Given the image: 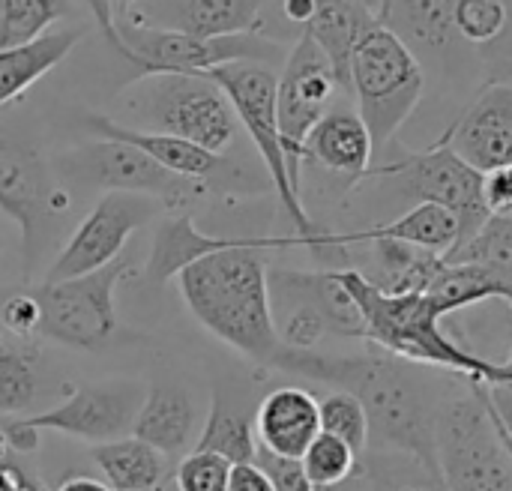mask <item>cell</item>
Instances as JSON below:
<instances>
[{
    "instance_id": "cell-1",
    "label": "cell",
    "mask_w": 512,
    "mask_h": 491,
    "mask_svg": "<svg viewBox=\"0 0 512 491\" xmlns=\"http://www.w3.org/2000/svg\"><path fill=\"white\" fill-rule=\"evenodd\" d=\"M273 369L351 393L369 417L372 453L408 456L438 477L435 429L447 396L432 369L405 363L384 351L321 354L294 348H282Z\"/></svg>"
},
{
    "instance_id": "cell-2",
    "label": "cell",
    "mask_w": 512,
    "mask_h": 491,
    "mask_svg": "<svg viewBox=\"0 0 512 491\" xmlns=\"http://www.w3.org/2000/svg\"><path fill=\"white\" fill-rule=\"evenodd\" d=\"M294 246H303L297 234L258 237L249 246L204 255L177 273V285L192 318L261 369H273L285 348L273 324L267 282L270 267L264 252Z\"/></svg>"
},
{
    "instance_id": "cell-3",
    "label": "cell",
    "mask_w": 512,
    "mask_h": 491,
    "mask_svg": "<svg viewBox=\"0 0 512 491\" xmlns=\"http://www.w3.org/2000/svg\"><path fill=\"white\" fill-rule=\"evenodd\" d=\"M360 309L363 342L414 366L441 369L477 384H512L504 363H492L459 345L441 327V312L426 294H384L357 270H336Z\"/></svg>"
},
{
    "instance_id": "cell-4",
    "label": "cell",
    "mask_w": 512,
    "mask_h": 491,
    "mask_svg": "<svg viewBox=\"0 0 512 491\" xmlns=\"http://www.w3.org/2000/svg\"><path fill=\"white\" fill-rule=\"evenodd\" d=\"M102 36L108 45L141 69V75H207L225 63H285L288 51L276 39H264L261 33L225 36V39H192L171 30L141 27L126 18H117L108 0H87Z\"/></svg>"
},
{
    "instance_id": "cell-5",
    "label": "cell",
    "mask_w": 512,
    "mask_h": 491,
    "mask_svg": "<svg viewBox=\"0 0 512 491\" xmlns=\"http://www.w3.org/2000/svg\"><path fill=\"white\" fill-rule=\"evenodd\" d=\"M426 72L411 48L384 24H372L351 57V96L363 117L375 156L384 153L426 96Z\"/></svg>"
},
{
    "instance_id": "cell-6",
    "label": "cell",
    "mask_w": 512,
    "mask_h": 491,
    "mask_svg": "<svg viewBox=\"0 0 512 491\" xmlns=\"http://www.w3.org/2000/svg\"><path fill=\"white\" fill-rule=\"evenodd\" d=\"M135 273V264L129 258H117L114 264L66 279V282H42L33 291L39 300V339L75 348V351H108L117 345H132L141 339V333H132L114 306L117 285Z\"/></svg>"
},
{
    "instance_id": "cell-7",
    "label": "cell",
    "mask_w": 512,
    "mask_h": 491,
    "mask_svg": "<svg viewBox=\"0 0 512 491\" xmlns=\"http://www.w3.org/2000/svg\"><path fill=\"white\" fill-rule=\"evenodd\" d=\"M126 108L138 120L135 129L174 135L222 156L240 132L228 96L207 75H141Z\"/></svg>"
},
{
    "instance_id": "cell-8",
    "label": "cell",
    "mask_w": 512,
    "mask_h": 491,
    "mask_svg": "<svg viewBox=\"0 0 512 491\" xmlns=\"http://www.w3.org/2000/svg\"><path fill=\"white\" fill-rule=\"evenodd\" d=\"M435 447L447 491H512V456L477 381H465V393L447 396Z\"/></svg>"
},
{
    "instance_id": "cell-9",
    "label": "cell",
    "mask_w": 512,
    "mask_h": 491,
    "mask_svg": "<svg viewBox=\"0 0 512 491\" xmlns=\"http://www.w3.org/2000/svg\"><path fill=\"white\" fill-rule=\"evenodd\" d=\"M399 147V144H396ZM363 183H378L390 198L414 204H438L450 210L459 222L456 249L471 240L489 219L483 201V174L465 165L441 138L426 150L399 147V156L381 165H372Z\"/></svg>"
},
{
    "instance_id": "cell-10",
    "label": "cell",
    "mask_w": 512,
    "mask_h": 491,
    "mask_svg": "<svg viewBox=\"0 0 512 491\" xmlns=\"http://www.w3.org/2000/svg\"><path fill=\"white\" fill-rule=\"evenodd\" d=\"M207 78L228 96L240 126L246 129V135L252 138V144L264 162V174L270 177V186H273L279 204L285 207V213L294 225V234L303 240V249H309L312 237L318 234V225L312 222V216L288 174V159L282 150L279 117H276L279 75L273 72V66L240 60V63H225V66L210 69Z\"/></svg>"
},
{
    "instance_id": "cell-11",
    "label": "cell",
    "mask_w": 512,
    "mask_h": 491,
    "mask_svg": "<svg viewBox=\"0 0 512 491\" xmlns=\"http://www.w3.org/2000/svg\"><path fill=\"white\" fill-rule=\"evenodd\" d=\"M69 201L30 138L0 135V213L21 231L24 279L33 276L42 249L51 243V222L69 210Z\"/></svg>"
},
{
    "instance_id": "cell-12",
    "label": "cell",
    "mask_w": 512,
    "mask_h": 491,
    "mask_svg": "<svg viewBox=\"0 0 512 491\" xmlns=\"http://www.w3.org/2000/svg\"><path fill=\"white\" fill-rule=\"evenodd\" d=\"M459 0H387L381 21L420 60L426 81L450 93H477L483 66L456 30Z\"/></svg>"
},
{
    "instance_id": "cell-13",
    "label": "cell",
    "mask_w": 512,
    "mask_h": 491,
    "mask_svg": "<svg viewBox=\"0 0 512 491\" xmlns=\"http://www.w3.org/2000/svg\"><path fill=\"white\" fill-rule=\"evenodd\" d=\"M339 81L333 75L330 60L315 45V39L300 30V39L288 51L279 81H276V117H279V135L282 150L288 159V174L303 198V147L309 132L318 126V120L333 108V99L339 96ZM345 96V93H342Z\"/></svg>"
},
{
    "instance_id": "cell-14",
    "label": "cell",
    "mask_w": 512,
    "mask_h": 491,
    "mask_svg": "<svg viewBox=\"0 0 512 491\" xmlns=\"http://www.w3.org/2000/svg\"><path fill=\"white\" fill-rule=\"evenodd\" d=\"M165 210L162 201L135 192H105L78 222L42 282H66L96 273L120 258L129 237Z\"/></svg>"
},
{
    "instance_id": "cell-15",
    "label": "cell",
    "mask_w": 512,
    "mask_h": 491,
    "mask_svg": "<svg viewBox=\"0 0 512 491\" xmlns=\"http://www.w3.org/2000/svg\"><path fill=\"white\" fill-rule=\"evenodd\" d=\"M69 171L87 183L99 186L105 192H135L147 195L165 204V210H186L198 198L207 195L201 183H192L186 177L171 174L156 159H150L144 150L126 144V141H96L87 147H78L66 156Z\"/></svg>"
},
{
    "instance_id": "cell-16",
    "label": "cell",
    "mask_w": 512,
    "mask_h": 491,
    "mask_svg": "<svg viewBox=\"0 0 512 491\" xmlns=\"http://www.w3.org/2000/svg\"><path fill=\"white\" fill-rule=\"evenodd\" d=\"M87 129L96 138L105 141H126L138 150H144L150 159H156L162 168H168L177 177H186L192 183H201L207 192H234V195H255L264 192L270 186V180H261L255 171L243 168L240 162L222 156V153H210L192 141L174 138V135H159V132H144L135 126H126L120 120L93 114L87 117ZM273 189V186H270Z\"/></svg>"
},
{
    "instance_id": "cell-17",
    "label": "cell",
    "mask_w": 512,
    "mask_h": 491,
    "mask_svg": "<svg viewBox=\"0 0 512 491\" xmlns=\"http://www.w3.org/2000/svg\"><path fill=\"white\" fill-rule=\"evenodd\" d=\"M144 396H147L144 387L132 384V381L78 387L57 408L30 414L21 420L36 432L48 429V432L90 441V444H108V441L132 435V426L144 405Z\"/></svg>"
},
{
    "instance_id": "cell-18",
    "label": "cell",
    "mask_w": 512,
    "mask_h": 491,
    "mask_svg": "<svg viewBox=\"0 0 512 491\" xmlns=\"http://www.w3.org/2000/svg\"><path fill=\"white\" fill-rule=\"evenodd\" d=\"M441 141L480 174L512 165V81L483 84Z\"/></svg>"
},
{
    "instance_id": "cell-19",
    "label": "cell",
    "mask_w": 512,
    "mask_h": 491,
    "mask_svg": "<svg viewBox=\"0 0 512 491\" xmlns=\"http://www.w3.org/2000/svg\"><path fill=\"white\" fill-rule=\"evenodd\" d=\"M264 6L267 0H138L117 18L192 39H225L258 33Z\"/></svg>"
},
{
    "instance_id": "cell-20",
    "label": "cell",
    "mask_w": 512,
    "mask_h": 491,
    "mask_svg": "<svg viewBox=\"0 0 512 491\" xmlns=\"http://www.w3.org/2000/svg\"><path fill=\"white\" fill-rule=\"evenodd\" d=\"M312 162L342 180V192H354L375 165L372 135L357 108H330L309 132L303 147V165Z\"/></svg>"
},
{
    "instance_id": "cell-21",
    "label": "cell",
    "mask_w": 512,
    "mask_h": 491,
    "mask_svg": "<svg viewBox=\"0 0 512 491\" xmlns=\"http://www.w3.org/2000/svg\"><path fill=\"white\" fill-rule=\"evenodd\" d=\"M321 435L318 396L306 387H276L255 408L258 447L279 459H303L309 444Z\"/></svg>"
},
{
    "instance_id": "cell-22",
    "label": "cell",
    "mask_w": 512,
    "mask_h": 491,
    "mask_svg": "<svg viewBox=\"0 0 512 491\" xmlns=\"http://www.w3.org/2000/svg\"><path fill=\"white\" fill-rule=\"evenodd\" d=\"M195 432H198V405L192 393L171 381L153 384L135 417L132 435L171 459L195 444Z\"/></svg>"
},
{
    "instance_id": "cell-23",
    "label": "cell",
    "mask_w": 512,
    "mask_h": 491,
    "mask_svg": "<svg viewBox=\"0 0 512 491\" xmlns=\"http://www.w3.org/2000/svg\"><path fill=\"white\" fill-rule=\"evenodd\" d=\"M258 237H213L195 228L189 213H177L159 222L156 234H153V246H150V258L141 270L144 282L153 288L168 285L171 279H177V273L195 261H201L204 255L222 252V249H237V246H249Z\"/></svg>"
},
{
    "instance_id": "cell-24",
    "label": "cell",
    "mask_w": 512,
    "mask_h": 491,
    "mask_svg": "<svg viewBox=\"0 0 512 491\" xmlns=\"http://www.w3.org/2000/svg\"><path fill=\"white\" fill-rule=\"evenodd\" d=\"M378 12L366 0H315V15L303 27L333 66L339 90L351 93V57L360 36L378 24Z\"/></svg>"
},
{
    "instance_id": "cell-25",
    "label": "cell",
    "mask_w": 512,
    "mask_h": 491,
    "mask_svg": "<svg viewBox=\"0 0 512 491\" xmlns=\"http://www.w3.org/2000/svg\"><path fill=\"white\" fill-rule=\"evenodd\" d=\"M81 36V27H63L18 48H0V108L48 75L81 42Z\"/></svg>"
},
{
    "instance_id": "cell-26",
    "label": "cell",
    "mask_w": 512,
    "mask_h": 491,
    "mask_svg": "<svg viewBox=\"0 0 512 491\" xmlns=\"http://www.w3.org/2000/svg\"><path fill=\"white\" fill-rule=\"evenodd\" d=\"M195 450L216 453L231 465L255 462L258 438H255V408L237 402L225 390L213 396L210 414L195 438Z\"/></svg>"
},
{
    "instance_id": "cell-27",
    "label": "cell",
    "mask_w": 512,
    "mask_h": 491,
    "mask_svg": "<svg viewBox=\"0 0 512 491\" xmlns=\"http://www.w3.org/2000/svg\"><path fill=\"white\" fill-rule=\"evenodd\" d=\"M93 462L99 465L111 491H159L168 477V456L138 441L135 435L96 444Z\"/></svg>"
},
{
    "instance_id": "cell-28",
    "label": "cell",
    "mask_w": 512,
    "mask_h": 491,
    "mask_svg": "<svg viewBox=\"0 0 512 491\" xmlns=\"http://www.w3.org/2000/svg\"><path fill=\"white\" fill-rule=\"evenodd\" d=\"M512 279L474 264H447L426 288V297L435 303L441 318H450L462 309H471L486 300H507Z\"/></svg>"
},
{
    "instance_id": "cell-29",
    "label": "cell",
    "mask_w": 512,
    "mask_h": 491,
    "mask_svg": "<svg viewBox=\"0 0 512 491\" xmlns=\"http://www.w3.org/2000/svg\"><path fill=\"white\" fill-rule=\"evenodd\" d=\"M45 393L42 351L36 342H3L0 345V414H30Z\"/></svg>"
},
{
    "instance_id": "cell-30",
    "label": "cell",
    "mask_w": 512,
    "mask_h": 491,
    "mask_svg": "<svg viewBox=\"0 0 512 491\" xmlns=\"http://www.w3.org/2000/svg\"><path fill=\"white\" fill-rule=\"evenodd\" d=\"M69 12V0H0V48L36 42Z\"/></svg>"
},
{
    "instance_id": "cell-31",
    "label": "cell",
    "mask_w": 512,
    "mask_h": 491,
    "mask_svg": "<svg viewBox=\"0 0 512 491\" xmlns=\"http://www.w3.org/2000/svg\"><path fill=\"white\" fill-rule=\"evenodd\" d=\"M447 264H474L492 270L504 279H512V216H489L483 228L453 249Z\"/></svg>"
},
{
    "instance_id": "cell-32",
    "label": "cell",
    "mask_w": 512,
    "mask_h": 491,
    "mask_svg": "<svg viewBox=\"0 0 512 491\" xmlns=\"http://www.w3.org/2000/svg\"><path fill=\"white\" fill-rule=\"evenodd\" d=\"M303 471H306V480L312 483V489H339L345 486L354 474H357V465H360V456L339 438L333 435H318L309 450L303 453L300 459Z\"/></svg>"
},
{
    "instance_id": "cell-33",
    "label": "cell",
    "mask_w": 512,
    "mask_h": 491,
    "mask_svg": "<svg viewBox=\"0 0 512 491\" xmlns=\"http://www.w3.org/2000/svg\"><path fill=\"white\" fill-rule=\"evenodd\" d=\"M321 408V432L345 441L357 456L369 453V417L363 405L345 393V390H330L324 399H318Z\"/></svg>"
},
{
    "instance_id": "cell-34",
    "label": "cell",
    "mask_w": 512,
    "mask_h": 491,
    "mask_svg": "<svg viewBox=\"0 0 512 491\" xmlns=\"http://www.w3.org/2000/svg\"><path fill=\"white\" fill-rule=\"evenodd\" d=\"M231 462H225L216 453L192 450L177 465V491H228Z\"/></svg>"
},
{
    "instance_id": "cell-35",
    "label": "cell",
    "mask_w": 512,
    "mask_h": 491,
    "mask_svg": "<svg viewBox=\"0 0 512 491\" xmlns=\"http://www.w3.org/2000/svg\"><path fill=\"white\" fill-rule=\"evenodd\" d=\"M39 300L33 297V291H21L12 294L3 306H0V324L21 342H36L39 339Z\"/></svg>"
},
{
    "instance_id": "cell-36",
    "label": "cell",
    "mask_w": 512,
    "mask_h": 491,
    "mask_svg": "<svg viewBox=\"0 0 512 491\" xmlns=\"http://www.w3.org/2000/svg\"><path fill=\"white\" fill-rule=\"evenodd\" d=\"M255 465L270 477V483H273L276 491H315L312 483L306 480V471H303V465L297 459H279V456H273V453L258 447Z\"/></svg>"
},
{
    "instance_id": "cell-37",
    "label": "cell",
    "mask_w": 512,
    "mask_h": 491,
    "mask_svg": "<svg viewBox=\"0 0 512 491\" xmlns=\"http://www.w3.org/2000/svg\"><path fill=\"white\" fill-rule=\"evenodd\" d=\"M483 201L489 216H512V165L483 174Z\"/></svg>"
},
{
    "instance_id": "cell-38",
    "label": "cell",
    "mask_w": 512,
    "mask_h": 491,
    "mask_svg": "<svg viewBox=\"0 0 512 491\" xmlns=\"http://www.w3.org/2000/svg\"><path fill=\"white\" fill-rule=\"evenodd\" d=\"M486 408L501 432V441L507 444L512 456V384H480Z\"/></svg>"
},
{
    "instance_id": "cell-39",
    "label": "cell",
    "mask_w": 512,
    "mask_h": 491,
    "mask_svg": "<svg viewBox=\"0 0 512 491\" xmlns=\"http://www.w3.org/2000/svg\"><path fill=\"white\" fill-rule=\"evenodd\" d=\"M507 12V36L492 60V66L486 69L483 84H510L512 81V0H498Z\"/></svg>"
},
{
    "instance_id": "cell-40",
    "label": "cell",
    "mask_w": 512,
    "mask_h": 491,
    "mask_svg": "<svg viewBox=\"0 0 512 491\" xmlns=\"http://www.w3.org/2000/svg\"><path fill=\"white\" fill-rule=\"evenodd\" d=\"M228 491H276L270 477L255 465H231V477H228Z\"/></svg>"
},
{
    "instance_id": "cell-41",
    "label": "cell",
    "mask_w": 512,
    "mask_h": 491,
    "mask_svg": "<svg viewBox=\"0 0 512 491\" xmlns=\"http://www.w3.org/2000/svg\"><path fill=\"white\" fill-rule=\"evenodd\" d=\"M0 429H3V435H6V441H9V447H12V453H33V450L39 447V432H36V429H30L21 417H18V420L3 423Z\"/></svg>"
},
{
    "instance_id": "cell-42",
    "label": "cell",
    "mask_w": 512,
    "mask_h": 491,
    "mask_svg": "<svg viewBox=\"0 0 512 491\" xmlns=\"http://www.w3.org/2000/svg\"><path fill=\"white\" fill-rule=\"evenodd\" d=\"M282 12H285L288 21L306 27L309 18L315 15V0H282Z\"/></svg>"
},
{
    "instance_id": "cell-43",
    "label": "cell",
    "mask_w": 512,
    "mask_h": 491,
    "mask_svg": "<svg viewBox=\"0 0 512 491\" xmlns=\"http://www.w3.org/2000/svg\"><path fill=\"white\" fill-rule=\"evenodd\" d=\"M57 491H111L105 483H99V480H90V477H72V480H66L63 486Z\"/></svg>"
},
{
    "instance_id": "cell-44",
    "label": "cell",
    "mask_w": 512,
    "mask_h": 491,
    "mask_svg": "<svg viewBox=\"0 0 512 491\" xmlns=\"http://www.w3.org/2000/svg\"><path fill=\"white\" fill-rule=\"evenodd\" d=\"M0 468H15V465H12V447H9L3 429H0Z\"/></svg>"
},
{
    "instance_id": "cell-45",
    "label": "cell",
    "mask_w": 512,
    "mask_h": 491,
    "mask_svg": "<svg viewBox=\"0 0 512 491\" xmlns=\"http://www.w3.org/2000/svg\"><path fill=\"white\" fill-rule=\"evenodd\" d=\"M108 3H111V9H114V15H123V12H126L129 6H135L138 0H108Z\"/></svg>"
},
{
    "instance_id": "cell-46",
    "label": "cell",
    "mask_w": 512,
    "mask_h": 491,
    "mask_svg": "<svg viewBox=\"0 0 512 491\" xmlns=\"http://www.w3.org/2000/svg\"><path fill=\"white\" fill-rule=\"evenodd\" d=\"M507 303H510V306H512V285H510V294H507ZM504 366H507V372H510V375H512V354H510V357H507V360H504Z\"/></svg>"
},
{
    "instance_id": "cell-47",
    "label": "cell",
    "mask_w": 512,
    "mask_h": 491,
    "mask_svg": "<svg viewBox=\"0 0 512 491\" xmlns=\"http://www.w3.org/2000/svg\"><path fill=\"white\" fill-rule=\"evenodd\" d=\"M3 252H6V234H3V225H0V261H3Z\"/></svg>"
},
{
    "instance_id": "cell-48",
    "label": "cell",
    "mask_w": 512,
    "mask_h": 491,
    "mask_svg": "<svg viewBox=\"0 0 512 491\" xmlns=\"http://www.w3.org/2000/svg\"><path fill=\"white\" fill-rule=\"evenodd\" d=\"M0 345H3V339H0Z\"/></svg>"
}]
</instances>
